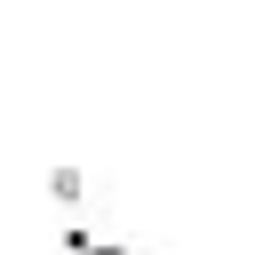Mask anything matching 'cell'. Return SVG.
Instances as JSON below:
<instances>
[{
    "instance_id": "6da1fadb",
    "label": "cell",
    "mask_w": 255,
    "mask_h": 255,
    "mask_svg": "<svg viewBox=\"0 0 255 255\" xmlns=\"http://www.w3.org/2000/svg\"><path fill=\"white\" fill-rule=\"evenodd\" d=\"M40 191H48V207H56V215H72V223H64V239H72V247H80V231H88V207H96V215L112 207V183H104L96 167H80V159H56V167L40 175Z\"/></svg>"
}]
</instances>
